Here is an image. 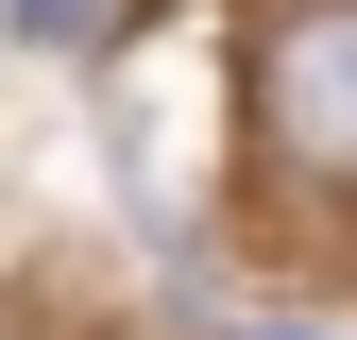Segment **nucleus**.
<instances>
[{
	"label": "nucleus",
	"mask_w": 357,
	"mask_h": 340,
	"mask_svg": "<svg viewBox=\"0 0 357 340\" xmlns=\"http://www.w3.org/2000/svg\"><path fill=\"white\" fill-rule=\"evenodd\" d=\"M255 85H273V137H289L306 170H357V0H306Z\"/></svg>",
	"instance_id": "obj_1"
},
{
	"label": "nucleus",
	"mask_w": 357,
	"mask_h": 340,
	"mask_svg": "<svg viewBox=\"0 0 357 340\" xmlns=\"http://www.w3.org/2000/svg\"><path fill=\"white\" fill-rule=\"evenodd\" d=\"M119 17H137V0H0V34H34V52H102Z\"/></svg>",
	"instance_id": "obj_2"
},
{
	"label": "nucleus",
	"mask_w": 357,
	"mask_h": 340,
	"mask_svg": "<svg viewBox=\"0 0 357 340\" xmlns=\"http://www.w3.org/2000/svg\"><path fill=\"white\" fill-rule=\"evenodd\" d=\"M273 340H306V323H273Z\"/></svg>",
	"instance_id": "obj_3"
}]
</instances>
